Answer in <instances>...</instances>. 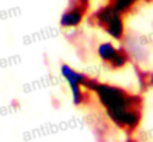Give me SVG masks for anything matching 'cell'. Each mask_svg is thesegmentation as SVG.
I'll return each mask as SVG.
<instances>
[{
    "label": "cell",
    "instance_id": "obj_5",
    "mask_svg": "<svg viewBox=\"0 0 153 142\" xmlns=\"http://www.w3.org/2000/svg\"><path fill=\"white\" fill-rule=\"evenodd\" d=\"M117 49H119V47L116 46V45H113L111 42H102V43H100L98 47H97V55H98V58L101 59L102 62L107 65V64L114 58Z\"/></svg>",
    "mask_w": 153,
    "mask_h": 142
},
{
    "label": "cell",
    "instance_id": "obj_7",
    "mask_svg": "<svg viewBox=\"0 0 153 142\" xmlns=\"http://www.w3.org/2000/svg\"><path fill=\"white\" fill-rule=\"evenodd\" d=\"M114 9H117L120 13L128 15L131 10H134V7L143 1H153V0H108Z\"/></svg>",
    "mask_w": 153,
    "mask_h": 142
},
{
    "label": "cell",
    "instance_id": "obj_4",
    "mask_svg": "<svg viewBox=\"0 0 153 142\" xmlns=\"http://www.w3.org/2000/svg\"><path fill=\"white\" fill-rule=\"evenodd\" d=\"M91 7V0H68L65 9L59 16L61 28H76L82 24Z\"/></svg>",
    "mask_w": 153,
    "mask_h": 142
},
{
    "label": "cell",
    "instance_id": "obj_2",
    "mask_svg": "<svg viewBox=\"0 0 153 142\" xmlns=\"http://www.w3.org/2000/svg\"><path fill=\"white\" fill-rule=\"evenodd\" d=\"M91 22L100 27L116 42H122L125 39V15L114 9L110 1L91 15Z\"/></svg>",
    "mask_w": 153,
    "mask_h": 142
},
{
    "label": "cell",
    "instance_id": "obj_1",
    "mask_svg": "<svg viewBox=\"0 0 153 142\" xmlns=\"http://www.w3.org/2000/svg\"><path fill=\"white\" fill-rule=\"evenodd\" d=\"M107 118L120 130L135 132L143 118V98L108 83L97 82L92 88Z\"/></svg>",
    "mask_w": 153,
    "mask_h": 142
},
{
    "label": "cell",
    "instance_id": "obj_6",
    "mask_svg": "<svg viewBox=\"0 0 153 142\" xmlns=\"http://www.w3.org/2000/svg\"><path fill=\"white\" fill-rule=\"evenodd\" d=\"M129 59L131 58H129L128 50L125 47H119L117 52H116V55H114V58L107 64V67H110L111 70H120V68H123L129 62Z\"/></svg>",
    "mask_w": 153,
    "mask_h": 142
},
{
    "label": "cell",
    "instance_id": "obj_3",
    "mask_svg": "<svg viewBox=\"0 0 153 142\" xmlns=\"http://www.w3.org/2000/svg\"><path fill=\"white\" fill-rule=\"evenodd\" d=\"M59 71H61V76L65 80L67 86L71 90L74 105H85L89 101V93L92 92V88L95 86L97 80L85 76L83 73L76 71L68 64H62Z\"/></svg>",
    "mask_w": 153,
    "mask_h": 142
}]
</instances>
